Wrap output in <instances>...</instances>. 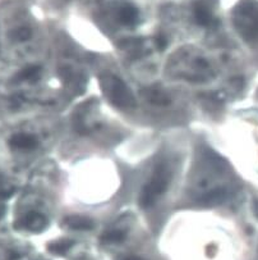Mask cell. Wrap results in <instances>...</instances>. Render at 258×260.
Wrapping results in <instances>:
<instances>
[{
  "label": "cell",
  "instance_id": "cell-6",
  "mask_svg": "<svg viewBox=\"0 0 258 260\" xmlns=\"http://www.w3.org/2000/svg\"><path fill=\"white\" fill-rule=\"evenodd\" d=\"M38 139L28 134H17L9 139V146L14 150L32 151L38 148Z\"/></svg>",
  "mask_w": 258,
  "mask_h": 260
},
{
  "label": "cell",
  "instance_id": "cell-8",
  "mask_svg": "<svg viewBox=\"0 0 258 260\" xmlns=\"http://www.w3.org/2000/svg\"><path fill=\"white\" fill-rule=\"evenodd\" d=\"M118 16H119V22L124 26H136L139 21L138 9L132 4L122 7Z\"/></svg>",
  "mask_w": 258,
  "mask_h": 260
},
{
  "label": "cell",
  "instance_id": "cell-16",
  "mask_svg": "<svg viewBox=\"0 0 258 260\" xmlns=\"http://www.w3.org/2000/svg\"><path fill=\"white\" fill-rule=\"evenodd\" d=\"M253 209H254V214L257 215V218H258V200L254 201V204H253Z\"/></svg>",
  "mask_w": 258,
  "mask_h": 260
},
{
  "label": "cell",
  "instance_id": "cell-7",
  "mask_svg": "<svg viewBox=\"0 0 258 260\" xmlns=\"http://www.w3.org/2000/svg\"><path fill=\"white\" fill-rule=\"evenodd\" d=\"M65 227L75 231H91L95 228V223L90 218L82 217V215H70L64 219L63 223Z\"/></svg>",
  "mask_w": 258,
  "mask_h": 260
},
{
  "label": "cell",
  "instance_id": "cell-12",
  "mask_svg": "<svg viewBox=\"0 0 258 260\" xmlns=\"http://www.w3.org/2000/svg\"><path fill=\"white\" fill-rule=\"evenodd\" d=\"M125 234L120 230H112L106 231L101 236V241L104 244H118V242L124 241Z\"/></svg>",
  "mask_w": 258,
  "mask_h": 260
},
{
  "label": "cell",
  "instance_id": "cell-3",
  "mask_svg": "<svg viewBox=\"0 0 258 260\" xmlns=\"http://www.w3.org/2000/svg\"><path fill=\"white\" fill-rule=\"evenodd\" d=\"M171 180V171L166 164H160L155 169L154 175L142 190L139 196V205L144 209L152 207L157 198L168 190Z\"/></svg>",
  "mask_w": 258,
  "mask_h": 260
},
{
  "label": "cell",
  "instance_id": "cell-17",
  "mask_svg": "<svg viewBox=\"0 0 258 260\" xmlns=\"http://www.w3.org/2000/svg\"><path fill=\"white\" fill-rule=\"evenodd\" d=\"M124 260H143V259H141V257H138V256H128V257H125Z\"/></svg>",
  "mask_w": 258,
  "mask_h": 260
},
{
  "label": "cell",
  "instance_id": "cell-15",
  "mask_svg": "<svg viewBox=\"0 0 258 260\" xmlns=\"http://www.w3.org/2000/svg\"><path fill=\"white\" fill-rule=\"evenodd\" d=\"M156 46L159 50H165L166 46H168V39L163 35H159L156 38Z\"/></svg>",
  "mask_w": 258,
  "mask_h": 260
},
{
  "label": "cell",
  "instance_id": "cell-2",
  "mask_svg": "<svg viewBox=\"0 0 258 260\" xmlns=\"http://www.w3.org/2000/svg\"><path fill=\"white\" fill-rule=\"evenodd\" d=\"M100 85H101L104 94L117 108L131 109V108L136 107V98H134L133 92L119 77L113 75L101 76Z\"/></svg>",
  "mask_w": 258,
  "mask_h": 260
},
{
  "label": "cell",
  "instance_id": "cell-14",
  "mask_svg": "<svg viewBox=\"0 0 258 260\" xmlns=\"http://www.w3.org/2000/svg\"><path fill=\"white\" fill-rule=\"evenodd\" d=\"M29 36H31V32H29V30H28V28H26V27L18 28V30H16L13 32V38L16 39V40H18V41L27 40Z\"/></svg>",
  "mask_w": 258,
  "mask_h": 260
},
{
  "label": "cell",
  "instance_id": "cell-1",
  "mask_svg": "<svg viewBox=\"0 0 258 260\" xmlns=\"http://www.w3.org/2000/svg\"><path fill=\"white\" fill-rule=\"evenodd\" d=\"M233 19L245 41L258 43V3L255 0H242L235 7Z\"/></svg>",
  "mask_w": 258,
  "mask_h": 260
},
{
  "label": "cell",
  "instance_id": "cell-13",
  "mask_svg": "<svg viewBox=\"0 0 258 260\" xmlns=\"http://www.w3.org/2000/svg\"><path fill=\"white\" fill-rule=\"evenodd\" d=\"M225 196H227V193H225V191L224 190H215V191H211L210 193H206V195L201 199V201L210 205L218 204V203H221V201L225 199Z\"/></svg>",
  "mask_w": 258,
  "mask_h": 260
},
{
  "label": "cell",
  "instance_id": "cell-9",
  "mask_svg": "<svg viewBox=\"0 0 258 260\" xmlns=\"http://www.w3.org/2000/svg\"><path fill=\"white\" fill-rule=\"evenodd\" d=\"M41 67L39 66H27L16 75V81H26V82H35L40 78Z\"/></svg>",
  "mask_w": 258,
  "mask_h": 260
},
{
  "label": "cell",
  "instance_id": "cell-11",
  "mask_svg": "<svg viewBox=\"0 0 258 260\" xmlns=\"http://www.w3.org/2000/svg\"><path fill=\"white\" fill-rule=\"evenodd\" d=\"M144 94H146V99L155 105H168L170 103L168 95L160 90H146Z\"/></svg>",
  "mask_w": 258,
  "mask_h": 260
},
{
  "label": "cell",
  "instance_id": "cell-4",
  "mask_svg": "<svg viewBox=\"0 0 258 260\" xmlns=\"http://www.w3.org/2000/svg\"><path fill=\"white\" fill-rule=\"evenodd\" d=\"M195 19L200 26L206 27V28H212V27L217 26V19L215 18L212 13V9H211L210 4L205 0H201L195 4Z\"/></svg>",
  "mask_w": 258,
  "mask_h": 260
},
{
  "label": "cell",
  "instance_id": "cell-5",
  "mask_svg": "<svg viewBox=\"0 0 258 260\" xmlns=\"http://www.w3.org/2000/svg\"><path fill=\"white\" fill-rule=\"evenodd\" d=\"M16 227L31 231V232H41L48 227V218L36 212L27 213L16 223Z\"/></svg>",
  "mask_w": 258,
  "mask_h": 260
},
{
  "label": "cell",
  "instance_id": "cell-10",
  "mask_svg": "<svg viewBox=\"0 0 258 260\" xmlns=\"http://www.w3.org/2000/svg\"><path fill=\"white\" fill-rule=\"evenodd\" d=\"M73 245H75V241H72V240L61 239V240H56V241H53L51 244H49L48 249L51 254L61 256V255L67 254Z\"/></svg>",
  "mask_w": 258,
  "mask_h": 260
}]
</instances>
